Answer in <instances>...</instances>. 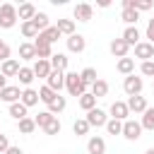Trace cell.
Segmentation results:
<instances>
[{
    "label": "cell",
    "instance_id": "obj_1",
    "mask_svg": "<svg viewBox=\"0 0 154 154\" xmlns=\"http://www.w3.org/2000/svg\"><path fill=\"white\" fill-rule=\"evenodd\" d=\"M65 89L70 91V96H82V94H87V84H84V79H82V75H77V72H65Z\"/></svg>",
    "mask_w": 154,
    "mask_h": 154
},
{
    "label": "cell",
    "instance_id": "obj_2",
    "mask_svg": "<svg viewBox=\"0 0 154 154\" xmlns=\"http://www.w3.org/2000/svg\"><path fill=\"white\" fill-rule=\"evenodd\" d=\"M17 7L12 2H2L0 5V29H12L17 24Z\"/></svg>",
    "mask_w": 154,
    "mask_h": 154
},
{
    "label": "cell",
    "instance_id": "obj_3",
    "mask_svg": "<svg viewBox=\"0 0 154 154\" xmlns=\"http://www.w3.org/2000/svg\"><path fill=\"white\" fill-rule=\"evenodd\" d=\"M142 87H144V82H142V77H137V75H128V77L123 79V91H125L128 96H137V94L142 91Z\"/></svg>",
    "mask_w": 154,
    "mask_h": 154
},
{
    "label": "cell",
    "instance_id": "obj_4",
    "mask_svg": "<svg viewBox=\"0 0 154 154\" xmlns=\"http://www.w3.org/2000/svg\"><path fill=\"white\" fill-rule=\"evenodd\" d=\"M123 137H125V140H130V142H137V140L142 137V125H140L137 120L128 118V120L123 123Z\"/></svg>",
    "mask_w": 154,
    "mask_h": 154
},
{
    "label": "cell",
    "instance_id": "obj_5",
    "mask_svg": "<svg viewBox=\"0 0 154 154\" xmlns=\"http://www.w3.org/2000/svg\"><path fill=\"white\" fill-rule=\"evenodd\" d=\"M84 118H87V123H89L91 128H106V123H108V116H106L103 108H94V111H89Z\"/></svg>",
    "mask_w": 154,
    "mask_h": 154
},
{
    "label": "cell",
    "instance_id": "obj_6",
    "mask_svg": "<svg viewBox=\"0 0 154 154\" xmlns=\"http://www.w3.org/2000/svg\"><path fill=\"white\" fill-rule=\"evenodd\" d=\"M135 58H140L142 63L152 60V58H154V43H149V41H140V43L135 46Z\"/></svg>",
    "mask_w": 154,
    "mask_h": 154
},
{
    "label": "cell",
    "instance_id": "obj_7",
    "mask_svg": "<svg viewBox=\"0 0 154 154\" xmlns=\"http://www.w3.org/2000/svg\"><path fill=\"white\" fill-rule=\"evenodd\" d=\"M19 99H22V89L14 87V84H7V87L0 91V101H5V103H10V106L17 103Z\"/></svg>",
    "mask_w": 154,
    "mask_h": 154
},
{
    "label": "cell",
    "instance_id": "obj_8",
    "mask_svg": "<svg viewBox=\"0 0 154 154\" xmlns=\"http://www.w3.org/2000/svg\"><path fill=\"white\" fill-rule=\"evenodd\" d=\"M108 113H111V118H116V120H128V116H130V108H128V103L125 101H113L111 103V108H108Z\"/></svg>",
    "mask_w": 154,
    "mask_h": 154
},
{
    "label": "cell",
    "instance_id": "obj_9",
    "mask_svg": "<svg viewBox=\"0 0 154 154\" xmlns=\"http://www.w3.org/2000/svg\"><path fill=\"white\" fill-rule=\"evenodd\" d=\"M65 43H67V51H70V53H82V51L87 48V38H84L82 34H72V36H67Z\"/></svg>",
    "mask_w": 154,
    "mask_h": 154
},
{
    "label": "cell",
    "instance_id": "obj_10",
    "mask_svg": "<svg viewBox=\"0 0 154 154\" xmlns=\"http://www.w3.org/2000/svg\"><path fill=\"white\" fill-rule=\"evenodd\" d=\"M75 19L77 22H89L91 19V14H94V7L89 5V2H79V5H75Z\"/></svg>",
    "mask_w": 154,
    "mask_h": 154
},
{
    "label": "cell",
    "instance_id": "obj_11",
    "mask_svg": "<svg viewBox=\"0 0 154 154\" xmlns=\"http://www.w3.org/2000/svg\"><path fill=\"white\" fill-rule=\"evenodd\" d=\"M34 48H36V58H38V60H51V58H53V46H51V43L36 38V41H34Z\"/></svg>",
    "mask_w": 154,
    "mask_h": 154
},
{
    "label": "cell",
    "instance_id": "obj_12",
    "mask_svg": "<svg viewBox=\"0 0 154 154\" xmlns=\"http://www.w3.org/2000/svg\"><path fill=\"white\" fill-rule=\"evenodd\" d=\"M125 103H128L130 113H144V111L149 108V106H147V99H144V96H140V94H137V96H128V101H125Z\"/></svg>",
    "mask_w": 154,
    "mask_h": 154
},
{
    "label": "cell",
    "instance_id": "obj_13",
    "mask_svg": "<svg viewBox=\"0 0 154 154\" xmlns=\"http://www.w3.org/2000/svg\"><path fill=\"white\" fill-rule=\"evenodd\" d=\"M36 7L31 5V2H22L19 7H17V17H19V22H31L34 17H36Z\"/></svg>",
    "mask_w": 154,
    "mask_h": 154
},
{
    "label": "cell",
    "instance_id": "obj_14",
    "mask_svg": "<svg viewBox=\"0 0 154 154\" xmlns=\"http://www.w3.org/2000/svg\"><path fill=\"white\" fill-rule=\"evenodd\" d=\"M19 70H22V65H19L17 58H10V60H5V63L0 65V72H2L5 77H17Z\"/></svg>",
    "mask_w": 154,
    "mask_h": 154
},
{
    "label": "cell",
    "instance_id": "obj_15",
    "mask_svg": "<svg viewBox=\"0 0 154 154\" xmlns=\"http://www.w3.org/2000/svg\"><path fill=\"white\" fill-rule=\"evenodd\" d=\"M46 84H48V87H51L53 91H60V89L65 87V72H60V70H53V72L48 75Z\"/></svg>",
    "mask_w": 154,
    "mask_h": 154
},
{
    "label": "cell",
    "instance_id": "obj_16",
    "mask_svg": "<svg viewBox=\"0 0 154 154\" xmlns=\"http://www.w3.org/2000/svg\"><path fill=\"white\" fill-rule=\"evenodd\" d=\"M87 152H89V154H106V140L99 137V135L89 137V142H87Z\"/></svg>",
    "mask_w": 154,
    "mask_h": 154
},
{
    "label": "cell",
    "instance_id": "obj_17",
    "mask_svg": "<svg viewBox=\"0 0 154 154\" xmlns=\"http://www.w3.org/2000/svg\"><path fill=\"white\" fill-rule=\"evenodd\" d=\"M108 48H111V53H113L118 60H120V58H128V51H130V46H128L123 38H113Z\"/></svg>",
    "mask_w": 154,
    "mask_h": 154
},
{
    "label": "cell",
    "instance_id": "obj_18",
    "mask_svg": "<svg viewBox=\"0 0 154 154\" xmlns=\"http://www.w3.org/2000/svg\"><path fill=\"white\" fill-rule=\"evenodd\" d=\"M31 70H34V75H36V77H43V79H48V75L53 72L51 60H36V63L31 65Z\"/></svg>",
    "mask_w": 154,
    "mask_h": 154
},
{
    "label": "cell",
    "instance_id": "obj_19",
    "mask_svg": "<svg viewBox=\"0 0 154 154\" xmlns=\"http://www.w3.org/2000/svg\"><path fill=\"white\" fill-rule=\"evenodd\" d=\"M120 38L132 48V46H137V43H140V29H137V26H125V31H123V36H120Z\"/></svg>",
    "mask_w": 154,
    "mask_h": 154
},
{
    "label": "cell",
    "instance_id": "obj_20",
    "mask_svg": "<svg viewBox=\"0 0 154 154\" xmlns=\"http://www.w3.org/2000/svg\"><path fill=\"white\" fill-rule=\"evenodd\" d=\"M67 65H70V58H67L65 53H53V58H51V67H53V70L67 72Z\"/></svg>",
    "mask_w": 154,
    "mask_h": 154
},
{
    "label": "cell",
    "instance_id": "obj_21",
    "mask_svg": "<svg viewBox=\"0 0 154 154\" xmlns=\"http://www.w3.org/2000/svg\"><path fill=\"white\" fill-rule=\"evenodd\" d=\"M19 101H22V103H24L26 108H31V106H36V103H38L41 99H38V91L29 87V89H22V99H19Z\"/></svg>",
    "mask_w": 154,
    "mask_h": 154
},
{
    "label": "cell",
    "instance_id": "obj_22",
    "mask_svg": "<svg viewBox=\"0 0 154 154\" xmlns=\"http://www.w3.org/2000/svg\"><path fill=\"white\" fill-rule=\"evenodd\" d=\"M60 36H63V34L58 31V26H48V29H46V31H41L36 38H41V41H46V43H51V46H53Z\"/></svg>",
    "mask_w": 154,
    "mask_h": 154
},
{
    "label": "cell",
    "instance_id": "obj_23",
    "mask_svg": "<svg viewBox=\"0 0 154 154\" xmlns=\"http://www.w3.org/2000/svg\"><path fill=\"white\" fill-rule=\"evenodd\" d=\"M58 96H60V94H58V91H53V89H51L48 84H43V87L38 89V99H41V101H43L46 106H51V103H53V101H55Z\"/></svg>",
    "mask_w": 154,
    "mask_h": 154
},
{
    "label": "cell",
    "instance_id": "obj_24",
    "mask_svg": "<svg viewBox=\"0 0 154 154\" xmlns=\"http://www.w3.org/2000/svg\"><path fill=\"white\" fill-rule=\"evenodd\" d=\"M77 101H79V108H82V111H87V113L96 108V96H94L91 91H87V94H82V96H79Z\"/></svg>",
    "mask_w": 154,
    "mask_h": 154
},
{
    "label": "cell",
    "instance_id": "obj_25",
    "mask_svg": "<svg viewBox=\"0 0 154 154\" xmlns=\"http://www.w3.org/2000/svg\"><path fill=\"white\" fill-rule=\"evenodd\" d=\"M116 67H118V72L125 75V77H128V75H135V60H132V58H120Z\"/></svg>",
    "mask_w": 154,
    "mask_h": 154
},
{
    "label": "cell",
    "instance_id": "obj_26",
    "mask_svg": "<svg viewBox=\"0 0 154 154\" xmlns=\"http://www.w3.org/2000/svg\"><path fill=\"white\" fill-rule=\"evenodd\" d=\"M26 111H29V108H26L22 101H17V103H12V106H10V116H12L17 123H19V120H24V118H29V116H26Z\"/></svg>",
    "mask_w": 154,
    "mask_h": 154
},
{
    "label": "cell",
    "instance_id": "obj_27",
    "mask_svg": "<svg viewBox=\"0 0 154 154\" xmlns=\"http://www.w3.org/2000/svg\"><path fill=\"white\" fill-rule=\"evenodd\" d=\"M19 58H22V60H34V58H36V48H34V43H29V41L19 43Z\"/></svg>",
    "mask_w": 154,
    "mask_h": 154
},
{
    "label": "cell",
    "instance_id": "obj_28",
    "mask_svg": "<svg viewBox=\"0 0 154 154\" xmlns=\"http://www.w3.org/2000/svg\"><path fill=\"white\" fill-rule=\"evenodd\" d=\"M17 77H19V84H24V89H29V84L36 79L34 70H31V67H24V65H22V70H19V75H17Z\"/></svg>",
    "mask_w": 154,
    "mask_h": 154
},
{
    "label": "cell",
    "instance_id": "obj_29",
    "mask_svg": "<svg viewBox=\"0 0 154 154\" xmlns=\"http://www.w3.org/2000/svg\"><path fill=\"white\" fill-rule=\"evenodd\" d=\"M58 31L63 34V36H72L75 34V19H58Z\"/></svg>",
    "mask_w": 154,
    "mask_h": 154
},
{
    "label": "cell",
    "instance_id": "obj_30",
    "mask_svg": "<svg viewBox=\"0 0 154 154\" xmlns=\"http://www.w3.org/2000/svg\"><path fill=\"white\" fill-rule=\"evenodd\" d=\"M91 94H94L96 99H103V96L108 94V82H106V79H96V82L91 84Z\"/></svg>",
    "mask_w": 154,
    "mask_h": 154
},
{
    "label": "cell",
    "instance_id": "obj_31",
    "mask_svg": "<svg viewBox=\"0 0 154 154\" xmlns=\"http://www.w3.org/2000/svg\"><path fill=\"white\" fill-rule=\"evenodd\" d=\"M38 34H41V31L36 29L34 22H22V36H24V38H34V41H36Z\"/></svg>",
    "mask_w": 154,
    "mask_h": 154
},
{
    "label": "cell",
    "instance_id": "obj_32",
    "mask_svg": "<svg viewBox=\"0 0 154 154\" xmlns=\"http://www.w3.org/2000/svg\"><path fill=\"white\" fill-rule=\"evenodd\" d=\"M120 19H123L128 26H135L137 19H140V12H137V10H123V12H120Z\"/></svg>",
    "mask_w": 154,
    "mask_h": 154
},
{
    "label": "cell",
    "instance_id": "obj_33",
    "mask_svg": "<svg viewBox=\"0 0 154 154\" xmlns=\"http://www.w3.org/2000/svg\"><path fill=\"white\" fill-rule=\"evenodd\" d=\"M31 22L36 24V29H38V31H46V29L51 26V19H48V14H46V12H36V17H34Z\"/></svg>",
    "mask_w": 154,
    "mask_h": 154
},
{
    "label": "cell",
    "instance_id": "obj_34",
    "mask_svg": "<svg viewBox=\"0 0 154 154\" xmlns=\"http://www.w3.org/2000/svg\"><path fill=\"white\" fill-rule=\"evenodd\" d=\"M89 128H91V125L87 123V118H77V120L72 123V132H75L77 137H79V135H87V132H89Z\"/></svg>",
    "mask_w": 154,
    "mask_h": 154
},
{
    "label": "cell",
    "instance_id": "obj_35",
    "mask_svg": "<svg viewBox=\"0 0 154 154\" xmlns=\"http://www.w3.org/2000/svg\"><path fill=\"white\" fill-rule=\"evenodd\" d=\"M142 130H154V108H147L142 113V120H140Z\"/></svg>",
    "mask_w": 154,
    "mask_h": 154
},
{
    "label": "cell",
    "instance_id": "obj_36",
    "mask_svg": "<svg viewBox=\"0 0 154 154\" xmlns=\"http://www.w3.org/2000/svg\"><path fill=\"white\" fill-rule=\"evenodd\" d=\"M53 118H55V116H53V113H48V111H41L38 116H34V120H36V128H41V130H43V128H46V125H48Z\"/></svg>",
    "mask_w": 154,
    "mask_h": 154
},
{
    "label": "cell",
    "instance_id": "obj_37",
    "mask_svg": "<svg viewBox=\"0 0 154 154\" xmlns=\"http://www.w3.org/2000/svg\"><path fill=\"white\" fill-rule=\"evenodd\" d=\"M36 130V120L34 118H24V120H19V132L22 135H31Z\"/></svg>",
    "mask_w": 154,
    "mask_h": 154
},
{
    "label": "cell",
    "instance_id": "obj_38",
    "mask_svg": "<svg viewBox=\"0 0 154 154\" xmlns=\"http://www.w3.org/2000/svg\"><path fill=\"white\" fill-rule=\"evenodd\" d=\"M106 130H108V135H123V120L108 118V123H106Z\"/></svg>",
    "mask_w": 154,
    "mask_h": 154
},
{
    "label": "cell",
    "instance_id": "obj_39",
    "mask_svg": "<svg viewBox=\"0 0 154 154\" xmlns=\"http://www.w3.org/2000/svg\"><path fill=\"white\" fill-rule=\"evenodd\" d=\"M79 75H82V79H84V84H87V87H91V84H94V82L99 79V77H96V70H94V67H84V70H82Z\"/></svg>",
    "mask_w": 154,
    "mask_h": 154
},
{
    "label": "cell",
    "instance_id": "obj_40",
    "mask_svg": "<svg viewBox=\"0 0 154 154\" xmlns=\"http://www.w3.org/2000/svg\"><path fill=\"white\" fill-rule=\"evenodd\" d=\"M65 106H67L65 96H58V99H55V101L48 106V113H53V116H55V113H63V111H65Z\"/></svg>",
    "mask_w": 154,
    "mask_h": 154
},
{
    "label": "cell",
    "instance_id": "obj_41",
    "mask_svg": "<svg viewBox=\"0 0 154 154\" xmlns=\"http://www.w3.org/2000/svg\"><path fill=\"white\" fill-rule=\"evenodd\" d=\"M60 130H63V125H60V120H58V118H53V120L43 128V132H46V135H58Z\"/></svg>",
    "mask_w": 154,
    "mask_h": 154
},
{
    "label": "cell",
    "instance_id": "obj_42",
    "mask_svg": "<svg viewBox=\"0 0 154 154\" xmlns=\"http://www.w3.org/2000/svg\"><path fill=\"white\" fill-rule=\"evenodd\" d=\"M132 10L147 12V10H152V2H149V0H132Z\"/></svg>",
    "mask_w": 154,
    "mask_h": 154
},
{
    "label": "cell",
    "instance_id": "obj_43",
    "mask_svg": "<svg viewBox=\"0 0 154 154\" xmlns=\"http://www.w3.org/2000/svg\"><path fill=\"white\" fill-rule=\"evenodd\" d=\"M140 72H142L144 77H154V60L142 63V65H140Z\"/></svg>",
    "mask_w": 154,
    "mask_h": 154
},
{
    "label": "cell",
    "instance_id": "obj_44",
    "mask_svg": "<svg viewBox=\"0 0 154 154\" xmlns=\"http://www.w3.org/2000/svg\"><path fill=\"white\" fill-rule=\"evenodd\" d=\"M10 147H12V144H10V140H7V135H2V132H0V154H5V152H7Z\"/></svg>",
    "mask_w": 154,
    "mask_h": 154
},
{
    "label": "cell",
    "instance_id": "obj_45",
    "mask_svg": "<svg viewBox=\"0 0 154 154\" xmlns=\"http://www.w3.org/2000/svg\"><path fill=\"white\" fill-rule=\"evenodd\" d=\"M144 34H147V38H149V43H154V17H152V19L147 22V31H144Z\"/></svg>",
    "mask_w": 154,
    "mask_h": 154
},
{
    "label": "cell",
    "instance_id": "obj_46",
    "mask_svg": "<svg viewBox=\"0 0 154 154\" xmlns=\"http://www.w3.org/2000/svg\"><path fill=\"white\" fill-rule=\"evenodd\" d=\"M5 154H24V149H22V147H10Z\"/></svg>",
    "mask_w": 154,
    "mask_h": 154
},
{
    "label": "cell",
    "instance_id": "obj_47",
    "mask_svg": "<svg viewBox=\"0 0 154 154\" xmlns=\"http://www.w3.org/2000/svg\"><path fill=\"white\" fill-rule=\"evenodd\" d=\"M5 87H7V77H5V75H2V72H0V91H2V89H5Z\"/></svg>",
    "mask_w": 154,
    "mask_h": 154
},
{
    "label": "cell",
    "instance_id": "obj_48",
    "mask_svg": "<svg viewBox=\"0 0 154 154\" xmlns=\"http://www.w3.org/2000/svg\"><path fill=\"white\" fill-rule=\"evenodd\" d=\"M144 154H154V147H149V149H147V152H144Z\"/></svg>",
    "mask_w": 154,
    "mask_h": 154
},
{
    "label": "cell",
    "instance_id": "obj_49",
    "mask_svg": "<svg viewBox=\"0 0 154 154\" xmlns=\"http://www.w3.org/2000/svg\"><path fill=\"white\" fill-rule=\"evenodd\" d=\"M2 46H5V41H2V38H0V51H2Z\"/></svg>",
    "mask_w": 154,
    "mask_h": 154
},
{
    "label": "cell",
    "instance_id": "obj_50",
    "mask_svg": "<svg viewBox=\"0 0 154 154\" xmlns=\"http://www.w3.org/2000/svg\"><path fill=\"white\" fill-rule=\"evenodd\" d=\"M152 87H154V82H152Z\"/></svg>",
    "mask_w": 154,
    "mask_h": 154
}]
</instances>
